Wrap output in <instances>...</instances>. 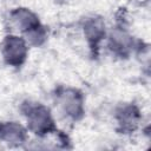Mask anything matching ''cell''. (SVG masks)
Segmentation results:
<instances>
[{
	"label": "cell",
	"mask_w": 151,
	"mask_h": 151,
	"mask_svg": "<svg viewBox=\"0 0 151 151\" xmlns=\"http://www.w3.org/2000/svg\"><path fill=\"white\" fill-rule=\"evenodd\" d=\"M18 111L29 134L38 139L50 138L59 130L53 110L40 100L31 98L24 99L20 101Z\"/></svg>",
	"instance_id": "obj_1"
},
{
	"label": "cell",
	"mask_w": 151,
	"mask_h": 151,
	"mask_svg": "<svg viewBox=\"0 0 151 151\" xmlns=\"http://www.w3.org/2000/svg\"><path fill=\"white\" fill-rule=\"evenodd\" d=\"M59 113L71 123H79L86 116V96L83 90L72 85H57L52 93Z\"/></svg>",
	"instance_id": "obj_2"
},
{
	"label": "cell",
	"mask_w": 151,
	"mask_h": 151,
	"mask_svg": "<svg viewBox=\"0 0 151 151\" xmlns=\"http://www.w3.org/2000/svg\"><path fill=\"white\" fill-rule=\"evenodd\" d=\"M114 129L119 134L131 136L143 127V109L136 101L118 103L112 112Z\"/></svg>",
	"instance_id": "obj_4"
},
{
	"label": "cell",
	"mask_w": 151,
	"mask_h": 151,
	"mask_svg": "<svg viewBox=\"0 0 151 151\" xmlns=\"http://www.w3.org/2000/svg\"><path fill=\"white\" fill-rule=\"evenodd\" d=\"M136 41L137 38L132 34L129 26L114 24L109 27L104 47L112 57L125 60L132 57Z\"/></svg>",
	"instance_id": "obj_5"
},
{
	"label": "cell",
	"mask_w": 151,
	"mask_h": 151,
	"mask_svg": "<svg viewBox=\"0 0 151 151\" xmlns=\"http://www.w3.org/2000/svg\"><path fill=\"white\" fill-rule=\"evenodd\" d=\"M29 132L24 122L0 119V143L11 149L25 147L29 142Z\"/></svg>",
	"instance_id": "obj_8"
},
{
	"label": "cell",
	"mask_w": 151,
	"mask_h": 151,
	"mask_svg": "<svg viewBox=\"0 0 151 151\" xmlns=\"http://www.w3.org/2000/svg\"><path fill=\"white\" fill-rule=\"evenodd\" d=\"M132 57H134L136 60L143 67H145L149 71V68H150V60H151V46H150V44L147 41L143 40V39H138L137 38Z\"/></svg>",
	"instance_id": "obj_9"
},
{
	"label": "cell",
	"mask_w": 151,
	"mask_h": 151,
	"mask_svg": "<svg viewBox=\"0 0 151 151\" xmlns=\"http://www.w3.org/2000/svg\"><path fill=\"white\" fill-rule=\"evenodd\" d=\"M29 45L18 33L7 32L0 40V57L2 63L9 68H22L29 58Z\"/></svg>",
	"instance_id": "obj_3"
},
{
	"label": "cell",
	"mask_w": 151,
	"mask_h": 151,
	"mask_svg": "<svg viewBox=\"0 0 151 151\" xmlns=\"http://www.w3.org/2000/svg\"><path fill=\"white\" fill-rule=\"evenodd\" d=\"M109 26L100 14H90L81 19L80 32L92 55H97L104 46Z\"/></svg>",
	"instance_id": "obj_7"
},
{
	"label": "cell",
	"mask_w": 151,
	"mask_h": 151,
	"mask_svg": "<svg viewBox=\"0 0 151 151\" xmlns=\"http://www.w3.org/2000/svg\"><path fill=\"white\" fill-rule=\"evenodd\" d=\"M6 22L9 32L18 33L25 39L45 26L39 14L26 6L12 7L6 14Z\"/></svg>",
	"instance_id": "obj_6"
}]
</instances>
